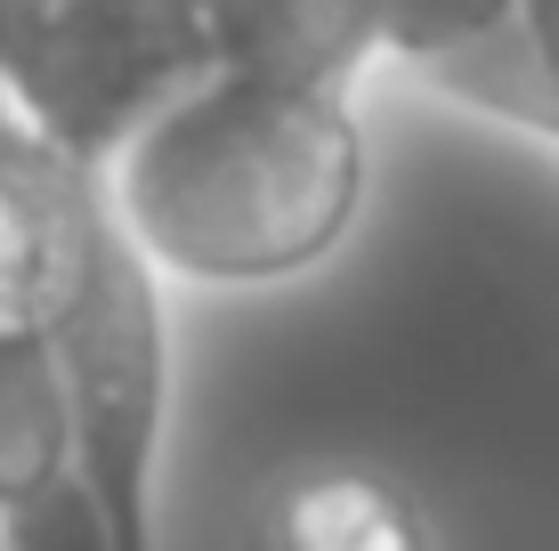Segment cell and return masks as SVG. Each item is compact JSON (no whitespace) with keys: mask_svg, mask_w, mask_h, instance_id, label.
<instances>
[{"mask_svg":"<svg viewBox=\"0 0 559 551\" xmlns=\"http://www.w3.org/2000/svg\"><path fill=\"white\" fill-rule=\"evenodd\" d=\"M98 212V179L57 163L0 113V340H49V316L82 268Z\"/></svg>","mask_w":559,"mask_h":551,"instance_id":"4","label":"cell"},{"mask_svg":"<svg viewBox=\"0 0 559 551\" xmlns=\"http://www.w3.org/2000/svg\"><path fill=\"white\" fill-rule=\"evenodd\" d=\"M98 195L163 284H293L324 268L365 212L357 82L219 65L98 170Z\"/></svg>","mask_w":559,"mask_h":551,"instance_id":"1","label":"cell"},{"mask_svg":"<svg viewBox=\"0 0 559 551\" xmlns=\"http://www.w3.org/2000/svg\"><path fill=\"white\" fill-rule=\"evenodd\" d=\"M82 495L49 340H0V536Z\"/></svg>","mask_w":559,"mask_h":551,"instance_id":"7","label":"cell"},{"mask_svg":"<svg viewBox=\"0 0 559 551\" xmlns=\"http://www.w3.org/2000/svg\"><path fill=\"white\" fill-rule=\"evenodd\" d=\"M365 16L390 65H414L478 106H503L527 0H365Z\"/></svg>","mask_w":559,"mask_h":551,"instance_id":"6","label":"cell"},{"mask_svg":"<svg viewBox=\"0 0 559 551\" xmlns=\"http://www.w3.org/2000/svg\"><path fill=\"white\" fill-rule=\"evenodd\" d=\"M170 284L98 212L90 252L49 316V366L66 390L73 479L106 527V551H154V470L170 422Z\"/></svg>","mask_w":559,"mask_h":551,"instance_id":"3","label":"cell"},{"mask_svg":"<svg viewBox=\"0 0 559 551\" xmlns=\"http://www.w3.org/2000/svg\"><path fill=\"white\" fill-rule=\"evenodd\" d=\"M211 9H219V57L227 65L357 82L381 57L365 0H211Z\"/></svg>","mask_w":559,"mask_h":551,"instance_id":"8","label":"cell"},{"mask_svg":"<svg viewBox=\"0 0 559 551\" xmlns=\"http://www.w3.org/2000/svg\"><path fill=\"white\" fill-rule=\"evenodd\" d=\"M252 551H438V527L381 463H300L267 487Z\"/></svg>","mask_w":559,"mask_h":551,"instance_id":"5","label":"cell"},{"mask_svg":"<svg viewBox=\"0 0 559 551\" xmlns=\"http://www.w3.org/2000/svg\"><path fill=\"white\" fill-rule=\"evenodd\" d=\"M219 65L211 0H0V113L90 179Z\"/></svg>","mask_w":559,"mask_h":551,"instance_id":"2","label":"cell"}]
</instances>
